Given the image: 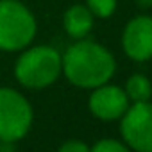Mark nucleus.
Returning <instances> with one entry per match:
<instances>
[{
  "label": "nucleus",
  "mask_w": 152,
  "mask_h": 152,
  "mask_svg": "<svg viewBox=\"0 0 152 152\" xmlns=\"http://www.w3.org/2000/svg\"><path fill=\"white\" fill-rule=\"evenodd\" d=\"M61 63L68 83L83 90H93L109 83L116 70L113 54L106 47L84 38L75 39L61 54Z\"/></svg>",
  "instance_id": "f257e3e1"
},
{
  "label": "nucleus",
  "mask_w": 152,
  "mask_h": 152,
  "mask_svg": "<svg viewBox=\"0 0 152 152\" xmlns=\"http://www.w3.org/2000/svg\"><path fill=\"white\" fill-rule=\"evenodd\" d=\"M61 73V54L48 45L23 48L15 63V79L29 90H43L52 86Z\"/></svg>",
  "instance_id": "f03ea898"
},
{
  "label": "nucleus",
  "mask_w": 152,
  "mask_h": 152,
  "mask_svg": "<svg viewBox=\"0 0 152 152\" xmlns=\"http://www.w3.org/2000/svg\"><path fill=\"white\" fill-rule=\"evenodd\" d=\"M36 32V16L25 4L0 0V50L20 52L32 43Z\"/></svg>",
  "instance_id": "7ed1b4c3"
},
{
  "label": "nucleus",
  "mask_w": 152,
  "mask_h": 152,
  "mask_svg": "<svg viewBox=\"0 0 152 152\" xmlns=\"http://www.w3.org/2000/svg\"><path fill=\"white\" fill-rule=\"evenodd\" d=\"M32 120V106L18 90L0 88V141L18 143L29 134Z\"/></svg>",
  "instance_id": "20e7f679"
},
{
  "label": "nucleus",
  "mask_w": 152,
  "mask_h": 152,
  "mask_svg": "<svg viewBox=\"0 0 152 152\" xmlns=\"http://www.w3.org/2000/svg\"><path fill=\"white\" fill-rule=\"evenodd\" d=\"M120 120L124 143L136 152H152V102H134Z\"/></svg>",
  "instance_id": "39448f33"
},
{
  "label": "nucleus",
  "mask_w": 152,
  "mask_h": 152,
  "mask_svg": "<svg viewBox=\"0 0 152 152\" xmlns=\"http://www.w3.org/2000/svg\"><path fill=\"white\" fill-rule=\"evenodd\" d=\"M122 48L132 61L152 59V16L140 15L127 22L122 32Z\"/></svg>",
  "instance_id": "423d86ee"
},
{
  "label": "nucleus",
  "mask_w": 152,
  "mask_h": 152,
  "mask_svg": "<svg viewBox=\"0 0 152 152\" xmlns=\"http://www.w3.org/2000/svg\"><path fill=\"white\" fill-rule=\"evenodd\" d=\"M88 107L91 115L99 120L104 122H113L122 118V115L129 107V97L125 90L115 84H100L93 88L90 99H88Z\"/></svg>",
  "instance_id": "0eeeda50"
},
{
  "label": "nucleus",
  "mask_w": 152,
  "mask_h": 152,
  "mask_svg": "<svg viewBox=\"0 0 152 152\" xmlns=\"http://www.w3.org/2000/svg\"><path fill=\"white\" fill-rule=\"evenodd\" d=\"M93 15L91 11L83 6V4H75L70 6L64 15H63V27L66 31V34L72 39H83L86 38L91 29H93Z\"/></svg>",
  "instance_id": "6e6552de"
},
{
  "label": "nucleus",
  "mask_w": 152,
  "mask_h": 152,
  "mask_svg": "<svg viewBox=\"0 0 152 152\" xmlns=\"http://www.w3.org/2000/svg\"><path fill=\"white\" fill-rule=\"evenodd\" d=\"M125 93H127L129 100H132V102L150 100V97H152V83H150V79L147 75L134 73L125 83Z\"/></svg>",
  "instance_id": "1a4fd4ad"
},
{
  "label": "nucleus",
  "mask_w": 152,
  "mask_h": 152,
  "mask_svg": "<svg viewBox=\"0 0 152 152\" xmlns=\"http://www.w3.org/2000/svg\"><path fill=\"white\" fill-rule=\"evenodd\" d=\"M86 7L97 18H109L116 11V0H86Z\"/></svg>",
  "instance_id": "9d476101"
},
{
  "label": "nucleus",
  "mask_w": 152,
  "mask_h": 152,
  "mask_svg": "<svg viewBox=\"0 0 152 152\" xmlns=\"http://www.w3.org/2000/svg\"><path fill=\"white\" fill-rule=\"evenodd\" d=\"M90 150H93V152H127L129 147L124 141H118L113 138H104V140H99L93 147H90Z\"/></svg>",
  "instance_id": "9b49d317"
},
{
  "label": "nucleus",
  "mask_w": 152,
  "mask_h": 152,
  "mask_svg": "<svg viewBox=\"0 0 152 152\" xmlns=\"http://www.w3.org/2000/svg\"><path fill=\"white\" fill-rule=\"evenodd\" d=\"M90 147L79 140H68L59 147V152H88Z\"/></svg>",
  "instance_id": "f8f14e48"
},
{
  "label": "nucleus",
  "mask_w": 152,
  "mask_h": 152,
  "mask_svg": "<svg viewBox=\"0 0 152 152\" xmlns=\"http://www.w3.org/2000/svg\"><path fill=\"white\" fill-rule=\"evenodd\" d=\"M15 148H16V143H13V141H0V150L2 152H11Z\"/></svg>",
  "instance_id": "ddd939ff"
},
{
  "label": "nucleus",
  "mask_w": 152,
  "mask_h": 152,
  "mask_svg": "<svg viewBox=\"0 0 152 152\" xmlns=\"http://www.w3.org/2000/svg\"><path fill=\"white\" fill-rule=\"evenodd\" d=\"M136 2H138V6H140V7H143V9L152 7V0H136Z\"/></svg>",
  "instance_id": "4468645a"
}]
</instances>
